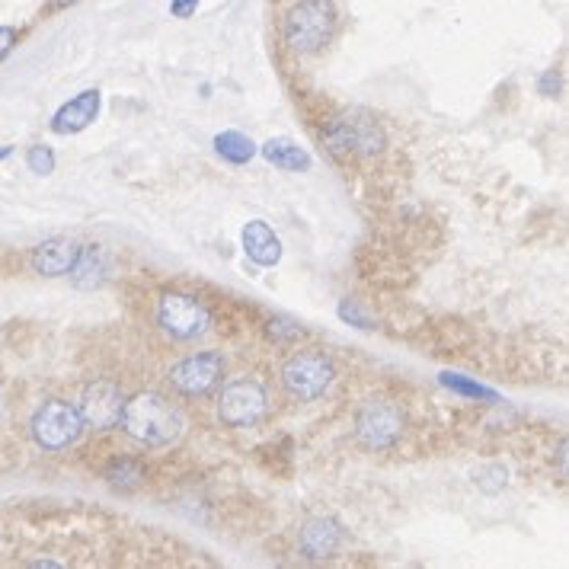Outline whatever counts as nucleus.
I'll return each mask as SVG.
<instances>
[{
  "label": "nucleus",
  "instance_id": "1",
  "mask_svg": "<svg viewBox=\"0 0 569 569\" xmlns=\"http://www.w3.org/2000/svg\"><path fill=\"white\" fill-rule=\"evenodd\" d=\"M119 426L125 429L128 438H135L141 445L164 448L183 435V416L160 394H138L132 400H125Z\"/></svg>",
  "mask_w": 569,
  "mask_h": 569
},
{
  "label": "nucleus",
  "instance_id": "2",
  "mask_svg": "<svg viewBox=\"0 0 569 569\" xmlns=\"http://www.w3.org/2000/svg\"><path fill=\"white\" fill-rule=\"evenodd\" d=\"M320 138L336 160H365L384 151V128L362 109H349L330 119Z\"/></svg>",
  "mask_w": 569,
  "mask_h": 569
},
{
  "label": "nucleus",
  "instance_id": "3",
  "mask_svg": "<svg viewBox=\"0 0 569 569\" xmlns=\"http://www.w3.org/2000/svg\"><path fill=\"white\" fill-rule=\"evenodd\" d=\"M336 7L333 0H301L288 10L282 23V39L288 42L291 52L314 55L333 39L336 32Z\"/></svg>",
  "mask_w": 569,
  "mask_h": 569
},
{
  "label": "nucleus",
  "instance_id": "4",
  "mask_svg": "<svg viewBox=\"0 0 569 569\" xmlns=\"http://www.w3.org/2000/svg\"><path fill=\"white\" fill-rule=\"evenodd\" d=\"M269 413V397H266V387L253 381V378H237L231 384L221 387V397H218V416L224 426L231 429H250L259 426Z\"/></svg>",
  "mask_w": 569,
  "mask_h": 569
},
{
  "label": "nucleus",
  "instance_id": "5",
  "mask_svg": "<svg viewBox=\"0 0 569 569\" xmlns=\"http://www.w3.org/2000/svg\"><path fill=\"white\" fill-rule=\"evenodd\" d=\"M333 378H336L333 362L323 352H314V349L295 352L282 365V387L295 400H317V397H323L330 390Z\"/></svg>",
  "mask_w": 569,
  "mask_h": 569
},
{
  "label": "nucleus",
  "instance_id": "6",
  "mask_svg": "<svg viewBox=\"0 0 569 569\" xmlns=\"http://www.w3.org/2000/svg\"><path fill=\"white\" fill-rule=\"evenodd\" d=\"M32 438L36 445H42L45 451H61V448H71L80 432H84V419L74 410L71 403L64 400H45L36 416H32Z\"/></svg>",
  "mask_w": 569,
  "mask_h": 569
},
{
  "label": "nucleus",
  "instance_id": "7",
  "mask_svg": "<svg viewBox=\"0 0 569 569\" xmlns=\"http://www.w3.org/2000/svg\"><path fill=\"white\" fill-rule=\"evenodd\" d=\"M157 323L173 339H195L208 330L211 314L199 298L183 295V291H167L157 301Z\"/></svg>",
  "mask_w": 569,
  "mask_h": 569
},
{
  "label": "nucleus",
  "instance_id": "8",
  "mask_svg": "<svg viewBox=\"0 0 569 569\" xmlns=\"http://www.w3.org/2000/svg\"><path fill=\"white\" fill-rule=\"evenodd\" d=\"M403 432V413L390 400H368L359 416H355V438L368 451H384L400 438Z\"/></svg>",
  "mask_w": 569,
  "mask_h": 569
},
{
  "label": "nucleus",
  "instance_id": "9",
  "mask_svg": "<svg viewBox=\"0 0 569 569\" xmlns=\"http://www.w3.org/2000/svg\"><path fill=\"white\" fill-rule=\"evenodd\" d=\"M224 375V359L218 352H199L192 359H183L170 371L173 390H180L183 397H205L218 387Z\"/></svg>",
  "mask_w": 569,
  "mask_h": 569
},
{
  "label": "nucleus",
  "instance_id": "10",
  "mask_svg": "<svg viewBox=\"0 0 569 569\" xmlns=\"http://www.w3.org/2000/svg\"><path fill=\"white\" fill-rule=\"evenodd\" d=\"M122 406H125V397L116 384L96 381L84 390V400H80L77 413L84 419V426H90V429H112V426H119Z\"/></svg>",
  "mask_w": 569,
  "mask_h": 569
},
{
  "label": "nucleus",
  "instance_id": "11",
  "mask_svg": "<svg viewBox=\"0 0 569 569\" xmlns=\"http://www.w3.org/2000/svg\"><path fill=\"white\" fill-rule=\"evenodd\" d=\"M77 256H80V243L77 240H71V237H52V240H42L39 247L32 250L29 266H32V272L55 279V275H68L74 269Z\"/></svg>",
  "mask_w": 569,
  "mask_h": 569
},
{
  "label": "nucleus",
  "instance_id": "12",
  "mask_svg": "<svg viewBox=\"0 0 569 569\" xmlns=\"http://www.w3.org/2000/svg\"><path fill=\"white\" fill-rule=\"evenodd\" d=\"M96 112H100V90H84L77 93L74 100L64 103L55 119H52V132L55 135H77L84 132L87 125H93Z\"/></svg>",
  "mask_w": 569,
  "mask_h": 569
},
{
  "label": "nucleus",
  "instance_id": "13",
  "mask_svg": "<svg viewBox=\"0 0 569 569\" xmlns=\"http://www.w3.org/2000/svg\"><path fill=\"white\" fill-rule=\"evenodd\" d=\"M339 544H343V528H339L336 518H311L301 531V550L311 560L333 557Z\"/></svg>",
  "mask_w": 569,
  "mask_h": 569
},
{
  "label": "nucleus",
  "instance_id": "14",
  "mask_svg": "<svg viewBox=\"0 0 569 569\" xmlns=\"http://www.w3.org/2000/svg\"><path fill=\"white\" fill-rule=\"evenodd\" d=\"M240 240H243V253H247L256 266L269 269L282 259V240L266 221H250L247 227H243Z\"/></svg>",
  "mask_w": 569,
  "mask_h": 569
},
{
  "label": "nucleus",
  "instance_id": "15",
  "mask_svg": "<svg viewBox=\"0 0 569 569\" xmlns=\"http://www.w3.org/2000/svg\"><path fill=\"white\" fill-rule=\"evenodd\" d=\"M263 157L269 160L272 167H279L285 173H307L311 170V154H307L298 141H291V138H269L263 148Z\"/></svg>",
  "mask_w": 569,
  "mask_h": 569
},
{
  "label": "nucleus",
  "instance_id": "16",
  "mask_svg": "<svg viewBox=\"0 0 569 569\" xmlns=\"http://www.w3.org/2000/svg\"><path fill=\"white\" fill-rule=\"evenodd\" d=\"M215 151L221 160H227V164H250V160L256 157V144L250 135H243V132H221L215 138Z\"/></svg>",
  "mask_w": 569,
  "mask_h": 569
},
{
  "label": "nucleus",
  "instance_id": "17",
  "mask_svg": "<svg viewBox=\"0 0 569 569\" xmlns=\"http://www.w3.org/2000/svg\"><path fill=\"white\" fill-rule=\"evenodd\" d=\"M68 275H74V285H80V288L100 285L103 282V253L96 247H80V256Z\"/></svg>",
  "mask_w": 569,
  "mask_h": 569
},
{
  "label": "nucleus",
  "instance_id": "18",
  "mask_svg": "<svg viewBox=\"0 0 569 569\" xmlns=\"http://www.w3.org/2000/svg\"><path fill=\"white\" fill-rule=\"evenodd\" d=\"M442 384L451 387V390H458V394H464V397L496 400V394H493L490 387H483V384H477V381H467V378H461V375H442Z\"/></svg>",
  "mask_w": 569,
  "mask_h": 569
},
{
  "label": "nucleus",
  "instance_id": "19",
  "mask_svg": "<svg viewBox=\"0 0 569 569\" xmlns=\"http://www.w3.org/2000/svg\"><path fill=\"white\" fill-rule=\"evenodd\" d=\"M26 167L36 173V176H48L55 170V154L52 148H45V144H32L29 154H26Z\"/></svg>",
  "mask_w": 569,
  "mask_h": 569
},
{
  "label": "nucleus",
  "instance_id": "20",
  "mask_svg": "<svg viewBox=\"0 0 569 569\" xmlns=\"http://www.w3.org/2000/svg\"><path fill=\"white\" fill-rule=\"evenodd\" d=\"M106 477H109V483L112 486H135L138 483V477H141V467L135 464V461H116L109 470H106Z\"/></svg>",
  "mask_w": 569,
  "mask_h": 569
},
{
  "label": "nucleus",
  "instance_id": "21",
  "mask_svg": "<svg viewBox=\"0 0 569 569\" xmlns=\"http://www.w3.org/2000/svg\"><path fill=\"white\" fill-rule=\"evenodd\" d=\"M477 483H480V490H486V493L502 490V486H506V467H486L483 474L477 477Z\"/></svg>",
  "mask_w": 569,
  "mask_h": 569
},
{
  "label": "nucleus",
  "instance_id": "22",
  "mask_svg": "<svg viewBox=\"0 0 569 569\" xmlns=\"http://www.w3.org/2000/svg\"><path fill=\"white\" fill-rule=\"evenodd\" d=\"M301 333H304V330L295 327V323H285V320H272V323H269V336L279 339V343H282V339H298Z\"/></svg>",
  "mask_w": 569,
  "mask_h": 569
},
{
  "label": "nucleus",
  "instance_id": "23",
  "mask_svg": "<svg viewBox=\"0 0 569 569\" xmlns=\"http://www.w3.org/2000/svg\"><path fill=\"white\" fill-rule=\"evenodd\" d=\"M16 45V29L13 26H0V61H4Z\"/></svg>",
  "mask_w": 569,
  "mask_h": 569
},
{
  "label": "nucleus",
  "instance_id": "24",
  "mask_svg": "<svg viewBox=\"0 0 569 569\" xmlns=\"http://www.w3.org/2000/svg\"><path fill=\"white\" fill-rule=\"evenodd\" d=\"M339 317H343V320H355V327H371V323L359 314V307L349 304V301L339 304Z\"/></svg>",
  "mask_w": 569,
  "mask_h": 569
},
{
  "label": "nucleus",
  "instance_id": "25",
  "mask_svg": "<svg viewBox=\"0 0 569 569\" xmlns=\"http://www.w3.org/2000/svg\"><path fill=\"white\" fill-rule=\"evenodd\" d=\"M195 7H199V0H170V13H173V16H180V20L192 16Z\"/></svg>",
  "mask_w": 569,
  "mask_h": 569
},
{
  "label": "nucleus",
  "instance_id": "26",
  "mask_svg": "<svg viewBox=\"0 0 569 569\" xmlns=\"http://www.w3.org/2000/svg\"><path fill=\"white\" fill-rule=\"evenodd\" d=\"M544 96H554L557 90H560V77L554 74V71H547L544 77H541V87H538Z\"/></svg>",
  "mask_w": 569,
  "mask_h": 569
},
{
  "label": "nucleus",
  "instance_id": "27",
  "mask_svg": "<svg viewBox=\"0 0 569 569\" xmlns=\"http://www.w3.org/2000/svg\"><path fill=\"white\" fill-rule=\"evenodd\" d=\"M55 7H71V4H77V0H52Z\"/></svg>",
  "mask_w": 569,
  "mask_h": 569
},
{
  "label": "nucleus",
  "instance_id": "28",
  "mask_svg": "<svg viewBox=\"0 0 569 569\" xmlns=\"http://www.w3.org/2000/svg\"><path fill=\"white\" fill-rule=\"evenodd\" d=\"M4 157H10V148H0V160H4Z\"/></svg>",
  "mask_w": 569,
  "mask_h": 569
}]
</instances>
